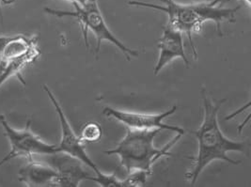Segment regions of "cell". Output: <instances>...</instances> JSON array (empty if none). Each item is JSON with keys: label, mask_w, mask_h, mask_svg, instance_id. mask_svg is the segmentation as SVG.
<instances>
[{"label": "cell", "mask_w": 251, "mask_h": 187, "mask_svg": "<svg viewBox=\"0 0 251 187\" xmlns=\"http://www.w3.org/2000/svg\"><path fill=\"white\" fill-rule=\"evenodd\" d=\"M202 106L200 114L202 121L200 127L191 133L198 141V152L193 157H187L193 163L185 172V179L194 186L204 168L216 160L225 161L228 164H239L241 161H235L228 157V152H245L247 143L245 141H234L226 138L218 123V111L226 101L211 99L207 96L205 89H201Z\"/></svg>", "instance_id": "6da1fadb"}, {"label": "cell", "mask_w": 251, "mask_h": 187, "mask_svg": "<svg viewBox=\"0 0 251 187\" xmlns=\"http://www.w3.org/2000/svg\"><path fill=\"white\" fill-rule=\"evenodd\" d=\"M160 1L164 5L138 0L129 1L128 4L166 13L169 18L168 23L187 37L195 59H198V53L193 42V34L201 33L206 22H214L218 36L223 35L222 24L235 23V14L241 8L240 6L234 8L225 7V4L229 0H204L189 4L178 3L175 0Z\"/></svg>", "instance_id": "7a4b0ae2"}, {"label": "cell", "mask_w": 251, "mask_h": 187, "mask_svg": "<svg viewBox=\"0 0 251 187\" xmlns=\"http://www.w3.org/2000/svg\"><path fill=\"white\" fill-rule=\"evenodd\" d=\"M162 132L160 129L138 130L127 128L125 138L113 149L105 151L107 155H117L120 163L129 173L134 170H144L152 174V165L162 157H172L174 154L170 149L183 137L177 134L165 147L158 149L153 142L156 136Z\"/></svg>", "instance_id": "3957f363"}, {"label": "cell", "mask_w": 251, "mask_h": 187, "mask_svg": "<svg viewBox=\"0 0 251 187\" xmlns=\"http://www.w3.org/2000/svg\"><path fill=\"white\" fill-rule=\"evenodd\" d=\"M75 7L74 12L60 11L51 8H45V12L50 15L56 16L58 18L62 17H73L75 18L80 25L82 35L84 38L86 47L89 49L88 42V33L91 31L96 39V48H95V57L98 59L99 52L101 50V45L103 41H106L112 44L114 47L120 49L126 56L127 60H131L132 58L138 56V52L135 49H131L126 47V45L120 41L116 36L111 32L107 23L103 18V13L101 12L98 0H88L85 4L79 5L77 3H73Z\"/></svg>", "instance_id": "277c9868"}, {"label": "cell", "mask_w": 251, "mask_h": 187, "mask_svg": "<svg viewBox=\"0 0 251 187\" xmlns=\"http://www.w3.org/2000/svg\"><path fill=\"white\" fill-rule=\"evenodd\" d=\"M0 125L11 146V151L0 160V167L14 158L25 157L30 160L34 154L50 155L59 152L57 145L46 142L32 132L31 119L27 120L25 128L18 130L11 126L5 116L0 114Z\"/></svg>", "instance_id": "5b68a950"}, {"label": "cell", "mask_w": 251, "mask_h": 187, "mask_svg": "<svg viewBox=\"0 0 251 187\" xmlns=\"http://www.w3.org/2000/svg\"><path fill=\"white\" fill-rule=\"evenodd\" d=\"M178 110L177 105H173L172 108L158 114H146L137 113L126 110H120L111 106L103 107V114L106 117L113 118L115 120L123 123L127 128L138 129V130H169L183 136L186 131L176 125L167 124L164 122L166 117L173 115Z\"/></svg>", "instance_id": "8992f818"}, {"label": "cell", "mask_w": 251, "mask_h": 187, "mask_svg": "<svg viewBox=\"0 0 251 187\" xmlns=\"http://www.w3.org/2000/svg\"><path fill=\"white\" fill-rule=\"evenodd\" d=\"M44 90L46 92L48 98L50 99L52 105L54 106L56 112H57L59 124H60V130H61V138H60V142L57 145L58 151L61 152L68 153L70 155L76 157L82 161L84 164H86L88 167L93 170L94 174H98L101 170L98 168V166L92 160V158L88 155L84 148V143H82L80 140L79 137L75 134L72 125L69 122L68 118L66 117V115L57 101L56 96L52 93V91L46 86L44 85Z\"/></svg>", "instance_id": "52a82bcc"}, {"label": "cell", "mask_w": 251, "mask_h": 187, "mask_svg": "<svg viewBox=\"0 0 251 187\" xmlns=\"http://www.w3.org/2000/svg\"><path fill=\"white\" fill-rule=\"evenodd\" d=\"M46 156V163L57 171V187H77L83 181H91L92 175L86 169L87 165L76 157L61 152Z\"/></svg>", "instance_id": "ba28073f"}, {"label": "cell", "mask_w": 251, "mask_h": 187, "mask_svg": "<svg viewBox=\"0 0 251 187\" xmlns=\"http://www.w3.org/2000/svg\"><path fill=\"white\" fill-rule=\"evenodd\" d=\"M157 47L159 49V56L153 69L154 75H157L173 59H183L185 65L188 67L189 60L184 51L183 33L171 24L167 23L163 27V32L158 40Z\"/></svg>", "instance_id": "9c48e42d"}, {"label": "cell", "mask_w": 251, "mask_h": 187, "mask_svg": "<svg viewBox=\"0 0 251 187\" xmlns=\"http://www.w3.org/2000/svg\"><path fill=\"white\" fill-rule=\"evenodd\" d=\"M18 178L28 187H56L57 173L48 163L37 162L32 158L19 170Z\"/></svg>", "instance_id": "30bf717a"}, {"label": "cell", "mask_w": 251, "mask_h": 187, "mask_svg": "<svg viewBox=\"0 0 251 187\" xmlns=\"http://www.w3.org/2000/svg\"><path fill=\"white\" fill-rule=\"evenodd\" d=\"M36 51H40L37 36H0V59H17Z\"/></svg>", "instance_id": "8fae6325"}, {"label": "cell", "mask_w": 251, "mask_h": 187, "mask_svg": "<svg viewBox=\"0 0 251 187\" xmlns=\"http://www.w3.org/2000/svg\"><path fill=\"white\" fill-rule=\"evenodd\" d=\"M40 56L41 50L17 59H0V87L12 76L18 77L25 85L21 72L27 65L34 63Z\"/></svg>", "instance_id": "7c38bea8"}, {"label": "cell", "mask_w": 251, "mask_h": 187, "mask_svg": "<svg viewBox=\"0 0 251 187\" xmlns=\"http://www.w3.org/2000/svg\"><path fill=\"white\" fill-rule=\"evenodd\" d=\"M82 143H96L103 137V128L96 121H89L81 128L79 136Z\"/></svg>", "instance_id": "4fadbf2b"}, {"label": "cell", "mask_w": 251, "mask_h": 187, "mask_svg": "<svg viewBox=\"0 0 251 187\" xmlns=\"http://www.w3.org/2000/svg\"><path fill=\"white\" fill-rule=\"evenodd\" d=\"M149 176H151V174L144 170L131 171L125 180H122L123 187H145Z\"/></svg>", "instance_id": "5bb4252c"}, {"label": "cell", "mask_w": 251, "mask_h": 187, "mask_svg": "<svg viewBox=\"0 0 251 187\" xmlns=\"http://www.w3.org/2000/svg\"><path fill=\"white\" fill-rule=\"evenodd\" d=\"M91 181L95 182L100 187H123V181L120 180L115 174H105L100 171L98 174L92 176Z\"/></svg>", "instance_id": "9a60e30c"}, {"label": "cell", "mask_w": 251, "mask_h": 187, "mask_svg": "<svg viewBox=\"0 0 251 187\" xmlns=\"http://www.w3.org/2000/svg\"><path fill=\"white\" fill-rule=\"evenodd\" d=\"M15 0H0V18L2 20V13H1V6L2 5H9V4H12Z\"/></svg>", "instance_id": "2e32d148"}, {"label": "cell", "mask_w": 251, "mask_h": 187, "mask_svg": "<svg viewBox=\"0 0 251 187\" xmlns=\"http://www.w3.org/2000/svg\"><path fill=\"white\" fill-rule=\"evenodd\" d=\"M67 1H70V2H72V3H77V4H79V5H83V4H85L88 0H67Z\"/></svg>", "instance_id": "e0dca14e"}, {"label": "cell", "mask_w": 251, "mask_h": 187, "mask_svg": "<svg viewBox=\"0 0 251 187\" xmlns=\"http://www.w3.org/2000/svg\"><path fill=\"white\" fill-rule=\"evenodd\" d=\"M239 1H241V2H243V3H244V4H246V5H247V6H248V7H249V8H251V0H239Z\"/></svg>", "instance_id": "ac0fdd59"}]
</instances>
